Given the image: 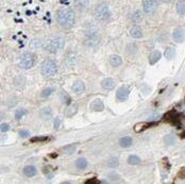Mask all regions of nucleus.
Instances as JSON below:
<instances>
[{
    "mask_svg": "<svg viewBox=\"0 0 185 184\" xmlns=\"http://www.w3.org/2000/svg\"><path fill=\"white\" fill-rule=\"evenodd\" d=\"M56 19H58V22L62 28L70 29L76 22V15H74V10L66 7V9L59 10L58 14H56Z\"/></svg>",
    "mask_w": 185,
    "mask_h": 184,
    "instance_id": "obj_1",
    "label": "nucleus"
},
{
    "mask_svg": "<svg viewBox=\"0 0 185 184\" xmlns=\"http://www.w3.org/2000/svg\"><path fill=\"white\" fill-rule=\"evenodd\" d=\"M86 40L85 44L89 47H95L100 42V36L98 34V30H97L95 24H91L86 26Z\"/></svg>",
    "mask_w": 185,
    "mask_h": 184,
    "instance_id": "obj_2",
    "label": "nucleus"
},
{
    "mask_svg": "<svg viewBox=\"0 0 185 184\" xmlns=\"http://www.w3.org/2000/svg\"><path fill=\"white\" fill-rule=\"evenodd\" d=\"M95 17L99 20H107L111 17L112 13L111 10H110L107 3L105 2H100L99 4H97V7H95V11H94Z\"/></svg>",
    "mask_w": 185,
    "mask_h": 184,
    "instance_id": "obj_3",
    "label": "nucleus"
},
{
    "mask_svg": "<svg viewBox=\"0 0 185 184\" xmlns=\"http://www.w3.org/2000/svg\"><path fill=\"white\" fill-rule=\"evenodd\" d=\"M40 71L42 75L46 78L53 77L58 71V67H56V63L53 60H46L43 62L42 67H40Z\"/></svg>",
    "mask_w": 185,
    "mask_h": 184,
    "instance_id": "obj_4",
    "label": "nucleus"
},
{
    "mask_svg": "<svg viewBox=\"0 0 185 184\" xmlns=\"http://www.w3.org/2000/svg\"><path fill=\"white\" fill-rule=\"evenodd\" d=\"M63 46H64V38L55 37L46 43V45L44 46V49L50 53H56L60 49L63 48Z\"/></svg>",
    "mask_w": 185,
    "mask_h": 184,
    "instance_id": "obj_5",
    "label": "nucleus"
},
{
    "mask_svg": "<svg viewBox=\"0 0 185 184\" xmlns=\"http://www.w3.org/2000/svg\"><path fill=\"white\" fill-rule=\"evenodd\" d=\"M36 56L33 52H25L20 58L19 67L22 69H30L35 65Z\"/></svg>",
    "mask_w": 185,
    "mask_h": 184,
    "instance_id": "obj_6",
    "label": "nucleus"
},
{
    "mask_svg": "<svg viewBox=\"0 0 185 184\" xmlns=\"http://www.w3.org/2000/svg\"><path fill=\"white\" fill-rule=\"evenodd\" d=\"M158 9V1L156 0H145L144 1V12L146 14H152Z\"/></svg>",
    "mask_w": 185,
    "mask_h": 184,
    "instance_id": "obj_7",
    "label": "nucleus"
},
{
    "mask_svg": "<svg viewBox=\"0 0 185 184\" xmlns=\"http://www.w3.org/2000/svg\"><path fill=\"white\" fill-rule=\"evenodd\" d=\"M89 109L93 112H101L104 109V103L101 99H95L92 101V103L89 104Z\"/></svg>",
    "mask_w": 185,
    "mask_h": 184,
    "instance_id": "obj_8",
    "label": "nucleus"
},
{
    "mask_svg": "<svg viewBox=\"0 0 185 184\" xmlns=\"http://www.w3.org/2000/svg\"><path fill=\"white\" fill-rule=\"evenodd\" d=\"M129 94H130V92H129V90H128V87H126V86H121L119 90H117V93H116V97H117V99H118V100H120V101H125V100H127L128 98H129Z\"/></svg>",
    "mask_w": 185,
    "mask_h": 184,
    "instance_id": "obj_9",
    "label": "nucleus"
},
{
    "mask_svg": "<svg viewBox=\"0 0 185 184\" xmlns=\"http://www.w3.org/2000/svg\"><path fill=\"white\" fill-rule=\"evenodd\" d=\"M166 120L169 121V123H173L176 126L180 125V116L178 115V113L176 111H171L166 115Z\"/></svg>",
    "mask_w": 185,
    "mask_h": 184,
    "instance_id": "obj_10",
    "label": "nucleus"
},
{
    "mask_svg": "<svg viewBox=\"0 0 185 184\" xmlns=\"http://www.w3.org/2000/svg\"><path fill=\"white\" fill-rule=\"evenodd\" d=\"M73 90L74 93H76V94H82V93L85 90V84H84V82L80 81V80H77L76 82H74L73 84Z\"/></svg>",
    "mask_w": 185,
    "mask_h": 184,
    "instance_id": "obj_11",
    "label": "nucleus"
},
{
    "mask_svg": "<svg viewBox=\"0 0 185 184\" xmlns=\"http://www.w3.org/2000/svg\"><path fill=\"white\" fill-rule=\"evenodd\" d=\"M101 86L107 90H113L115 87V81L112 79V78H105V79L102 80Z\"/></svg>",
    "mask_w": 185,
    "mask_h": 184,
    "instance_id": "obj_12",
    "label": "nucleus"
},
{
    "mask_svg": "<svg viewBox=\"0 0 185 184\" xmlns=\"http://www.w3.org/2000/svg\"><path fill=\"white\" fill-rule=\"evenodd\" d=\"M173 40L177 43H182L185 40V31L182 29H177L173 32Z\"/></svg>",
    "mask_w": 185,
    "mask_h": 184,
    "instance_id": "obj_13",
    "label": "nucleus"
},
{
    "mask_svg": "<svg viewBox=\"0 0 185 184\" xmlns=\"http://www.w3.org/2000/svg\"><path fill=\"white\" fill-rule=\"evenodd\" d=\"M161 56H162V53L159 50L152 51V52L149 54V63H150V65H154V64L161 59Z\"/></svg>",
    "mask_w": 185,
    "mask_h": 184,
    "instance_id": "obj_14",
    "label": "nucleus"
},
{
    "mask_svg": "<svg viewBox=\"0 0 185 184\" xmlns=\"http://www.w3.org/2000/svg\"><path fill=\"white\" fill-rule=\"evenodd\" d=\"M130 35L133 38H140L143 36V30L138 26H134L130 29Z\"/></svg>",
    "mask_w": 185,
    "mask_h": 184,
    "instance_id": "obj_15",
    "label": "nucleus"
},
{
    "mask_svg": "<svg viewBox=\"0 0 185 184\" xmlns=\"http://www.w3.org/2000/svg\"><path fill=\"white\" fill-rule=\"evenodd\" d=\"M131 20H133L134 22H140L144 19V13L140 10H136L131 14Z\"/></svg>",
    "mask_w": 185,
    "mask_h": 184,
    "instance_id": "obj_16",
    "label": "nucleus"
},
{
    "mask_svg": "<svg viewBox=\"0 0 185 184\" xmlns=\"http://www.w3.org/2000/svg\"><path fill=\"white\" fill-rule=\"evenodd\" d=\"M110 64L113 66V67H118V66H120L122 64V59L120 58L119 56H110Z\"/></svg>",
    "mask_w": 185,
    "mask_h": 184,
    "instance_id": "obj_17",
    "label": "nucleus"
},
{
    "mask_svg": "<svg viewBox=\"0 0 185 184\" xmlns=\"http://www.w3.org/2000/svg\"><path fill=\"white\" fill-rule=\"evenodd\" d=\"M24 173H25V176L31 178V177H34V176L36 175L37 170L34 166H26L24 168Z\"/></svg>",
    "mask_w": 185,
    "mask_h": 184,
    "instance_id": "obj_18",
    "label": "nucleus"
},
{
    "mask_svg": "<svg viewBox=\"0 0 185 184\" xmlns=\"http://www.w3.org/2000/svg\"><path fill=\"white\" fill-rule=\"evenodd\" d=\"M119 144L120 146L123 147V148H128L132 145V137L130 136H123L119 139Z\"/></svg>",
    "mask_w": 185,
    "mask_h": 184,
    "instance_id": "obj_19",
    "label": "nucleus"
},
{
    "mask_svg": "<svg viewBox=\"0 0 185 184\" xmlns=\"http://www.w3.org/2000/svg\"><path fill=\"white\" fill-rule=\"evenodd\" d=\"M89 4V0H74V6L79 10H85Z\"/></svg>",
    "mask_w": 185,
    "mask_h": 184,
    "instance_id": "obj_20",
    "label": "nucleus"
},
{
    "mask_svg": "<svg viewBox=\"0 0 185 184\" xmlns=\"http://www.w3.org/2000/svg\"><path fill=\"white\" fill-rule=\"evenodd\" d=\"M174 56H176V49L173 48V47H167L165 49V52H164V56L167 59V60H171L174 58Z\"/></svg>",
    "mask_w": 185,
    "mask_h": 184,
    "instance_id": "obj_21",
    "label": "nucleus"
},
{
    "mask_svg": "<svg viewBox=\"0 0 185 184\" xmlns=\"http://www.w3.org/2000/svg\"><path fill=\"white\" fill-rule=\"evenodd\" d=\"M77 149V145L76 144H71V145H67V146L63 147V153L64 154H73Z\"/></svg>",
    "mask_w": 185,
    "mask_h": 184,
    "instance_id": "obj_22",
    "label": "nucleus"
},
{
    "mask_svg": "<svg viewBox=\"0 0 185 184\" xmlns=\"http://www.w3.org/2000/svg\"><path fill=\"white\" fill-rule=\"evenodd\" d=\"M177 12L181 16L185 15V0H181L177 3Z\"/></svg>",
    "mask_w": 185,
    "mask_h": 184,
    "instance_id": "obj_23",
    "label": "nucleus"
},
{
    "mask_svg": "<svg viewBox=\"0 0 185 184\" xmlns=\"http://www.w3.org/2000/svg\"><path fill=\"white\" fill-rule=\"evenodd\" d=\"M151 126V123H137V125H135L134 127V130L135 132H137V133H140V132H142L144 130H146L147 128Z\"/></svg>",
    "mask_w": 185,
    "mask_h": 184,
    "instance_id": "obj_24",
    "label": "nucleus"
},
{
    "mask_svg": "<svg viewBox=\"0 0 185 184\" xmlns=\"http://www.w3.org/2000/svg\"><path fill=\"white\" fill-rule=\"evenodd\" d=\"M107 165L109 167H111V168H116L118 165H119V161H118L117 157H110V159L107 160Z\"/></svg>",
    "mask_w": 185,
    "mask_h": 184,
    "instance_id": "obj_25",
    "label": "nucleus"
},
{
    "mask_svg": "<svg viewBox=\"0 0 185 184\" xmlns=\"http://www.w3.org/2000/svg\"><path fill=\"white\" fill-rule=\"evenodd\" d=\"M76 166L79 169H84L87 166V161L84 157H80V159L76 161Z\"/></svg>",
    "mask_w": 185,
    "mask_h": 184,
    "instance_id": "obj_26",
    "label": "nucleus"
},
{
    "mask_svg": "<svg viewBox=\"0 0 185 184\" xmlns=\"http://www.w3.org/2000/svg\"><path fill=\"white\" fill-rule=\"evenodd\" d=\"M128 163L131 165H137L140 163V159L137 157V155H130L129 157H128Z\"/></svg>",
    "mask_w": 185,
    "mask_h": 184,
    "instance_id": "obj_27",
    "label": "nucleus"
},
{
    "mask_svg": "<svg viewBox=\"0 0 185 184\" xmlns=\"http://www.w3.org/2000/svg\"><path fill=\"white\" fill-rule=\"evenodd\" d=\"M77 110H78V107H77L76 104L70 105V107L66 110V116H67V117H71V116H74V114L77 113Z\"/></svg>",
    "mask_w": 185,
    "mask_h": 184,
    "instance_id": "obj_28",
    "label": "nucleus"
},
{
    "mask_svg": "<svg viewBox=\"0 0 185 184\" xmlns=\"http://www.w3.org/2000/svg\"><path fill=\"white\" fill-rule=\"evenodd\" d=\"M51 115H52V111H51L50 108H45L40 111V116H42L44 119H47L48 117H50Z\"/></svg>",
    "mask_w": 185,
    "mask_h": 184,
    "instance_id": "obj_29",
    "label": "nucleus"
},
{
    "mask_svg": "<svg viewBox=\"0 0 185 184\" xmlns=\"http://www.w3.org/2000/svg\"><path fill=\"white\" fill-rule=\"evenodd\" d=\"M26 113H27V111H26L25 109H18V110L15 112V118H16L17 120H19V119L22 118V116L26 115Z\"/></svg>",
    "mask_w": 185,
    "mask_h": 184,
    "instance_id": "obj_30",
    "label": "nucleus"
},
{
    "mask_svg": "<svg viewBox=\"0 0 185 184\" xmlns=\"http://www.w3.org/2000/svg\"><path fill=\"white\" fill-rule=\"evenodd\" d=\"M48 139L47 136H34L31 138V143H43V142H46Z\"/></svg>",
    "mask_w": 185,
    "mask_h": 184,
    "instance_id": "obj_31",
    "label": "nucleus"
},
{
    "mask_svg": "<svg viewBox=\"0 0 185 184\" xmlns=\"http://www.w3.org/2000/svg\"><path fill=\"white\" fill-rule=\"evenodd\" d=\"M51 93H53V89H52V87H46L45 90H43V92H42V94H40V96H42L43 98H46V97H48V96H50Z\"/></svg>",
    "mask_w": 185,
    "mask_h": 184,
    "instance_id": "obj_32",
    "label": "nucleus"
},
{
    "mask_svg": "<svg viewBox=\"0 0 185 184\" xmlns=\"http://www.w3.org/2000/svg\"><path fill=\"white\" fill-rule=\"evenodd\" d=\"M164 141H165L166 145H169V146H170V145H173L174 143V136L171 135V134H169V135H167L165 137V139H164Z\"/></svg>",
    "mask_w": 185,
    "mask_h": 184,
    "instance_id": "obj_33",
    "label": "nucleus"
},
{
    "mask_svg": "<svg viewBox=\"0 0 185 184\" xmlns=\"http://www.w3.org/2000/svg\"><path fill=\"white\" fill-rule=\"evenodd\" d=\"M62 100H63V102L66 103V104H69V103H70V98H69V96L66 94V93H63V94H62Z\"/></svg>",
    "mask_w": 185,
    "mask_h": 184,
    "instance_id": "obj_34",
    "label": "nucleus"
},
{
    "mask_svg": "<svg viewBox=\"0 0 185 184\" xmlns=\"http://www.w3.org/2000/svg\"><path fill=\"white\" fill-rule=\"evenodd\" d=\"M0 130H1L2 133H4V132H7V131L10 130V125H9V123H1Z\"/></svg>",
    "mask_w": 185,
    "mask_h": 184,
    "instance_id": "obj_35",
    "label": "nucleus"
},
{
    "mask_svg": "<svg viewBox=\"0 0 185 184\" xmlns=\"http://www.w3.org/2000/svg\"><path fill=\"white\" fill-rule=\"evenodd\" d=\"M30 135V132L28 130H20L19 131V136L22 137V138H26V137H28Z\"/></svg>",
    "mask_w": 185,
    "mask_h": 184,
    "instance_id": "obj_36",
    "label": "nucleus"
},
{
    "mask_svg": "<svg viewBox=\"0 0 185 184\" xmlns=\"http://www.w3.org/2000/svg\"><path fill=\"white\" fill-rule=\"evenodd\" d=\"M98 180H97L96 178H92V179H88V180L85 181V183L84 184H98Z\"/></svg>",
    "mask_w": 185,
    "mask_h": 184,
    "instance_id": "obj_37",
    "label": "nucleus"
},
{
    "mask_svg": "<svg viewBox=\"0 0 185 184\" xmlns=\"http://www.w3.org/2000/svg\"><path fill=\"white\" fill-rule=\"evenodd\" d=\"M61 123H62V121H61V119L59 118V117H56L55 119V129H58V128H60V126H61Z\"/></svg>",
    "mask_w": 185,
    "mask_h": 184,
    "instance_id": "obj_38",
    "label": "nucleus"
},
{
    "mask_svg": "<svg viewBox=\"0 0 185 184\" xmlns=\"http://www.w3.org/2000/svg\"><path fill=\"white\" fill-rule=\"evenodd\" d=\"M181 175H183V176H182V178H185V168H182V169H181V172H179V177Z\"/></svg>",
    "mask_w": 185,
    "mask_h": 184,
    "instance_id": "obj_39",
    "label": "nucleus"
},
{
    "mask_svg": "<svg viewBox=\"0 0 185 184\" xmlns=\"http://www.w3.org/2000/svg\"><path fill=\"white\" fill-rule=\"evenodd\" d=\"M109 177H113L112 180H116V179L119 178V177H118V175H114V173H113V175H109Z\"/></svg>",
    "mask_w": 185,
    "mask_h": 184,
    "instance_id": "obj_40",
    "label": "nucleus"
},
{
    "mask_svg": "<svg viewBox=\"0 0 185 184\" xmlns=\"http://www.w3.org/2000/svg\"><path fill=\"white\" fill-rule=\"evenodd\" d=\"M160 1L164 2V3H169V2H170L171 0H160Z\"/></svg>",
    "mask_w": 185,
    "mask_h": 184,
    "instance_id": "obj_41",
    "label": "nucleus"
},
{
    "mask_svg": "<svg viewBox=\"0 0 185 184\" xmlns=\"http://www.w3.org/2000/svg\"><path fill=\"white\" fill-rule=\"evenodd\" d=\"M99 184H109V183H107V181H100Z\"/></svg>",
    "mask_w": 185,
    "mask_h": 184,
    "instance_id": "obj_42",
    "label": "nucleus"
},
{
    "mask_svg": "<svg viewBox=\"0 0 185 184\" xmlns=\"http://www.w3.org/2000/svg\"><path fill=\"white\" fill-rule=\"evenodd\" d=\"M62 184H73V183H71V182H68V181H66V182H63Z\"/></svg>",
    "mask_w": 185,
    "mask_h": 184,
    "instance_id": "obj_43",
    "label": "nucleus"
}]
</instances>
